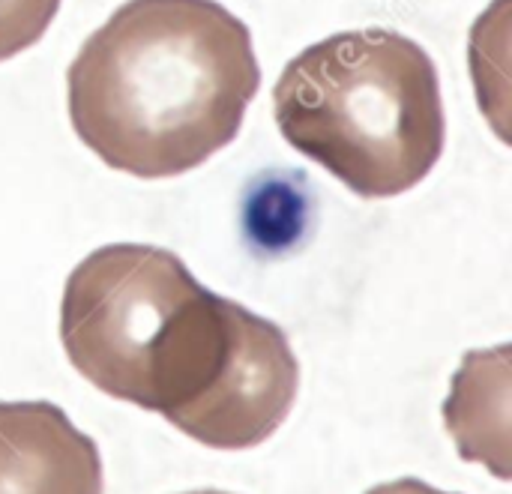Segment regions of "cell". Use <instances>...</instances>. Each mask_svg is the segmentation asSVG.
I'll use <instances>...</instances> for the list:
<instances>
[{
    "label": "cell",
    "mask_w": 512,
    "mask_h": 494,
    "mask_svg": "<svg viewBox=\"0 0 512 494\" xmlns=\"http://www.w3.org/2000/svg\"><path fill=\"white\" fill-rule=\"evenodd\" d=\"M57 9L60 0H0V63L33 48Z\"/></svg>",
    "instance_id": "obj_7"
},
{
    "label": "cell",
    "mask_w": 512,
    "mask_h": 494,
    "mask_svg": "<svg viewBox=\"0 0 512 494\" xmlns=\"http://www.w3.org/2000/svg\"><path fill=\"white\" fill-rule=\"evenodd\" d=\"M510 345L465 354L444 402V426L459 459L512 477L510 450Z\"/></svg>",
    "instance_id": "obj_6"
},
{
    "label": "cell",
    "mask_w": 512,
    "mask_h": 494,
    "mask_svg": "<svg viewBox=\"0 0 512 494\" xmlns=\"http://www.w3.org/2000/svg\"><path fill=\"white\" fill-rule=\"evenodd\" d=\"M258 87L252 33L216 0H126L66 69L81 144L141 180L186 174L225 150Z\"/></svg>",
    "instance_id": "obj_1"
},
{
    "label": "cell",
    "mask_w": 512,
    "mask_h": 494,
    "mask_svg": "<svg viewBox=\"0 0 512 494\" xmlns=\"http://www.w3.org/2000/svg\"><path fill=\"white\" fill-rule=\"evenodd\" d=\"M186 494H228V492H216V489H207V492H186Z\"/></svg>",
    "instance_id": "obj_9"
},
{
    "label": "cell",
    "mask_w": 512,
    "mask_h": 494,
    "mask_svg": "<svg viewBox=\"0 0 512 494\" xmlns=\"http://www.w3.org/2000/svg\"><path fill=\"white\" fill-rule=\"evenodd\" d=\"M246 318V306L204 288L177 252L111 243L69 273L60 342L96 390L171 423L213 390Z\"/></svg>",
    "instance_id": "obj_2"
},
{
    "label": "cell",
    "mask_w": 512,
    "mask_h": 494,
    "mask_svg": "<svg viewBox=\"0 0 512 494\" xmlns=\"http://www.w3.org/2000/svg\"><path fill=\"white\" fill-rule=\"evenodd\" d=\"M96 444L51 402H0V494H102Z\"/></svg>",
    "instance_id": "obj_5"
},
{
    "label": "cell",
    "mask_w": 512,
    "mask_h": 494,
    "mask_svg": "<svg viewBox=\"0 0 512 494\" xmlns=\"http://www.w3.org/2000/svg\"><path fill=\"white\" fill-rule=\"evenodd\" d=\"M366 494H456V492H441L423 480H414V477H402V480H393V483H381L375 489H369Z\"/></svg>",
    "instance_id": "obj_8"
},
{
    "label": "cell",
    "mask_w": 512,
    "mask_h": 494,
    "mask_svg": "<svg viewBox=\"0 0 512 494\" xmlns=\"http://www.w3.org/2000/svg\"><path fill=\"white\" fill-rule=\"evenodd\" d=\"M297 387L300 363L285 330L252 312L213 390L177 414L171 426L210 450H252L288 420Z\"/></svg>",
    "instance_id": "obj_4"
},
{
    "label": "cell",
    "mask_w": 512,
    "mask_h": 494,
    "mask_svg": "<svg viewBox=\"0 0 512 494\" xmlns=\"http://www.w3.org/2000/svg\"><path fill=\"white\" fill-rule=\"evenodd\" d=\"M282 138L360 198L423 183L447 141L429 51L387 27L342 30L291 57L273 87Z\"/></svg>",
    "instance_id": "obj_3"
}]
</instances>
